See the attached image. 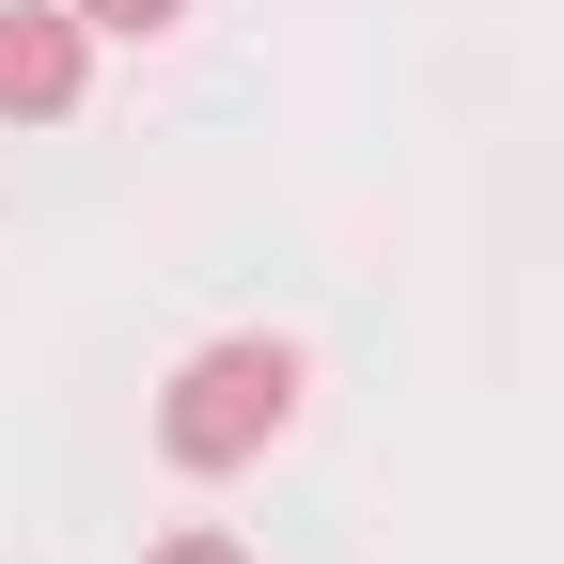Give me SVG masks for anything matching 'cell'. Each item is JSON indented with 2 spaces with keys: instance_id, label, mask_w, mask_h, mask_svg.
Returning a JSON list of instances; mask_svg holds the SVG:
<instances>
[{
  "instance_id": "1",
  "label": "cell",
  "mask_w": 564,
  "mask_h": 564,
  "mask_svg": "<svg viewBox=\"0 0 564 564\" xmlns=\"http://www.w3.org/2000/svg\"><path fill=\"white\" fill-rule=\"evenodd\" d=\"M282 423H299V345H204L158 408V455L173 470H251Z\"/></svg>"
},
{
  "instance_id": "3",
  "label": "cell",
  "mask_w": 564,
  "mask_h": 564,
  "mask_svg": "<svg viewBox=\"0 0 564 564\" xmlns=\"http://www.w3.org/2000/svg\"><path fill=\"white\" fill-rule=\"evenodd\" d=\"M173 17H188V0H79V32H126V47H141V32H173Z\"/></svg>"
},
{
  "instance_id": "2",
  "label": "cell",
  "mask_w": 564,
  "mask_h": 564,
  "mask_svg": "<svg viewBox=\"0 0 564 564\" xmlns=\"http://www.w3.org/2000/svg\"><path fill=\"white\" fill-rule=\"evenodd\" d=\"M79 110V17L0 0V126H63Z\"/></svg>"
},
{
  "instance_id": "4",
  "label": "cell",
  "mask_w": 564,
  "mask_h": 564,
  "mask_svg": "<svg viewBox=\"0 0 564 564\" xmlns=\"http://www.w3.org/2000/svg\"><path fill=\"white\" fill-rule=\"evenodd\" d=\"M158 564H236V533H173V549H158Z\"/></svg>"
}]
</instances>
